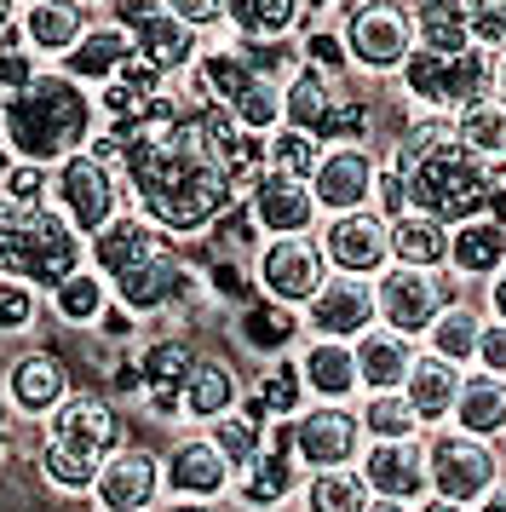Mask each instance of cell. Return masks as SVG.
Segmentation results:
<instances>
[{
	"label": "cell",
	"mask_w": 506,
	"mask_h": 512,
	"mask_svg": "<svg viewBox=\"0 0 506 512\" xmlns=\"http://www.w3.org/2000/svg\"><path fill=\"white\" fill-rule=\"evenodd\" d=\"M92 133H98V98L58 64H46L23 93L0 98V144L12 162L58 167L64 156L87 150Z\"/></svg>",
	"instance_id": "cell-1"
},
{
	"label": "cell",
	"mask_w": 506,
	"mask_h": 512,
	"mask_svg": "<svg viewBox=\"0 0 506 512\" xmlns=\"http://www.w3.org/2000/svg\"><path fill=\"white\" fill-rule=\"evenodd\" d=\"M121 409L104 392H69L41 420V478L58 495H92L98 466L121 449Z\"/></svg>",
	"instance_id": "cell-2"
},
{
	"label": "cell",
	"mask_w": 506,
	"mask_h": 512,
	"mask_svg": "<svg viewBox=\"0 0 506 512\" xmlns=\"http://www.w3.org/2000/svg\"><path fill=\"white\" fill-rule=\"evenodd\" d=\"M397 173L409 179V208L432 213L437 225H449V231L466 225V219H478V213H495V202L506 190V167L472 156L466 144H455V133L437 139L432 150H420Z\"/></svg>",
	"instance_id": "cell-3"
},
{
	"label": "cell",
	"mask_w": 506,
	"mask_h": 512,
	"mask_svg": "<svg viewBox=\"0 0 506 512\" xmlns=\"http://www.w3.org/2000/svg\"><path fill=\"white\" fill-rule=\"evenodd\" d=\"M397 87H403V98H409L420 116H455L472 98L495 93V58L478 47L455 52V58L414 47L403 58V70H397Z\"/></svg>",
	"instance_id": "cell-4"
},
{
	"label": "cell",
	"mask_w": 506,
	"mask_h": 512,
	"mask_svg": "<svg viewBox=\"0 0 506 512\" xmlns=\"http://www.w3.org/2000/svg\"><path fill=\"white\" fill-rule=\"evenodd\" d=\"M420 461H426V484L443 501H460V507H478L489 489L506 478V455L501 443L472 438L460 426H432L426 443H420Z\"/></svg>",
	"instance_id": "cell-5"
},
{
	"label": "cell",
	"mask_w": 506,
	"mask_h": 512,
	"mask_svg": "<svg viewBox=\"0 0 506 512\" xmlns=\"http://www.w3.org/2000/svg\"><path fill=\"white\" fill-rule=\"evenodd\" d=\"M334 29L345 41V58L357 75H397L403 58L414 52V24L409 0H345L334 12Z\"/></svg>",
	"instance_id": "cell-6"
},
{
	"label": "cell",
	"mask_w": 506,
	"mask_h": 512,
	"mask_svg": "<svg viewBox=\"0 0 506 512\" xmlns=\"http://www.w3.org/2000/svg\"><path fill=\"white\" fill-rule=\"evenodd\" d=\"M75 271H87V236L52 208H23L18 213V254H12V277H23L29 288L52 294L58 282H69Z\"/></svg>",
	"instance_id": "cell-7"
},
{
	"label": "cell",
	"mask_w": 506,
	"mask_h": 512,
	"mask_svg": "<svg viewBox=\"0 0 506 512\" xmlns=\"http://www.w3.org/2000/svg\"><path fill=\"white\" fill-rule=\"evenodd\" d=\"M46 202L64 213L81 236H98L115 213L127 208V190H121V173H115L104 156L75 150V156H64V162L52 167V179H46Z\"/></svg>",
	"instance_id": "cell-8"
},
{
	"label": "cell",
	"mask_w": 506,
	"mask_h": 512,
	"mask_svg": "<svg viewBox=\"0 0 506 512\" xmlns=\"http://www.w3.org/2000/svg\"><path fill=\"white\" fill-rule=\"evenodd\" d=\"M110 12L115 29H127V41L144 64H156L161 75H173L179 81L190 64H196V52L207 47V35H196L190 24H179L161 0H110L104 6Z\"/></svg>",
	"instance_id": "cell-9"
},
{
	"label": "cell",
	"mask_w": 506,
	"mask_h": 512,
	"mask_svg": "<svg viewBox=\"0 0 506 512\" xmlns=\"http://www.w3.org/2000/svg\"><path fill=\"white\" fill-rule=\"evenodd\" d=\"M455 300V288L443 271H414V265H386L374 277V305H380V328L403 334V340H426L437 311Z\"/></svg>",
	"instance_id": "cell-10"
},
{
	"label": "cell",
	"mask_w": 506,
	"mask_h": 512,
	"mask_svg": "<svg viewBox=\"0 0 506 512\" xmlns=\"http://www.w3.org/2000/svg\"><path fill=\"white\" fill-rule=\"evenodd\" d=\"M253 277L265 288V300L305 311L311 294L328 282L322 242L317 236H265V242H259V259H253Z\"/></svg>",
	"instance_id": "cell-11"
},
{
	"label": "cell",
	"mask_w": 506,
	"mask_h": 512,
	"mask_svg": "<svg viewBox=\"0 0 506 512\" xmlns=\"http://www.w3.org/2000/svg\"><path fill=\"white\" fill-rule=\"evenodd\" d=\"M288 438H294V461L322 472V466H357L363 455V420L351 403H311L288 420Z\"/></svg>",
	"instance_id": "cell-12"
},
{
	"label": "cell",
	"mask_w": 506,
	"mask_h": 512,
	"mask_svg": "<svg viewBox=\"0 0 506 512\" xmlns=\"http://www.w3.org/2000/svg\"><path fill=\"white\" fill-rule=\"evenodd\" d=\"M322 259L334 277H380L391 265V225L380 219L374 208H357V213H328L322 225Z\"/></svg>",
	"instance_id": "cell-13"
},
{
	"label": "cell",
	"mask_w": 506,
	"mask_h": 512,
	"mask_svg": "<svg viewBox=\"0 0 506 512\" xmlns=\"http://www.w3.org/2000/svg\"><path fill=\"white\" fill-rule=\"evenodd\" d=\"M299 323H305V334L311 340H363L368 328L380 323V305H374V282L368 277H334L328 271V282H322L317 294H311V305L299 311Z\"/></svg>",
	"instance_id": "cell-14"
},
{
	"label": "cell",
	"mask_w": 506,
	"mask_h": 512,
	"mask_svg": "<svg viewBox=\"0 0 506 512\" xmlns=\"http://www.w3.org/2000/svg\"><path fill=\"white\" fill-rule=\"evenodd\" d=\"M167 254H173V236L156 231L138 208H121L98 236H87V265L104 282L127 277V271H138V265H156V259H167Z\"/></svg>",
	"instance_id": "cell-15"
},
{
	"label": "cell",
	"mask_w": 506,
	"mask_h": 512,
	"mask_svg": "<svg viewBox=\"0 0 506 512\" xmlns=\"http://www.w3.org/2000/svg\"><path fill=\"white\" fill-rule=\"evenodd\" d=\"M374 179H380L374 144H328L311 173V196L322 213H357L374 208Z\"/></svg>",
	"instance_id": "cell-16"
},
{
	"label": "cell",
	"mask_w": 506,
	"mask_h": 512,
	"mask_svg": "<svg viewBox=\"0 0 506 512\" xmlns=\"http://www.w3.org/2000/svg\"><path fill=\"white\" fill-rule=\"evenodd\" d=\"M236 507L248 512H271L282 501H294L299 495V461H294V438H288V420H276L271 432H265V449L253 455L248 472H236Z\"/></svg>",
	"instance_id": "cell-17"
},
{
	"label": "cell",
	"mask_w": 506,
	"mask_h": 512,
	"mask_svg": "<svg viewBox=\"0 0 506 512\" xmlns=\"http://www.w3.org/2000/svg\"><path fill=\"white\" fill-rule=\"evenodd\" d=\"M161 495V455L144 443H121L110 461L98 466L92 501L98 512H150Z\"/></svg>",
	"instance_id": "cell-18"
},
{
	"label": "cell",
	"mask_w": 506,
	"mask_h": 512,
	"mask_svg": "<svg viewBox=\"0 0 506 512\" xmlns=\"http://www.w3.org/2000/svg\"><path fill=\"white\" fill-rule=\"evenodd\" d=\"M230 484H236V472L230 461L213 449V438H179L167 449V461H161V489L173 495V501H225Z\"/></svg>",
	"instance_id": "cell-19"
},
{
	"label": "cell",
	"mask_w": 506,
	"mask_h": 512,
	"mask_svg": "<svg viewBox=\"0 0 506 512\" xmlns=\"http://www.w3.org/2000/svg\"><path fill=\"white\" fill-rule=\"evenodd\" d=\"M242 202H248L253 225L265 236H311V225H317V213H322L305 179H288V173H271V167L253 179V190Z\"/></svg>",
	"instance_id": "cell-20"
},
{
	"label": "cell",
	"mask_w": 506,
	"mask_h": 512,
	"mask_svg": "<svg viewBox=\"0 0 506 512\" xmlns=\"http://www.w3.org/2000/svg\"><path fill=\"white\" fill-rule=\"evenodd\" d=\"M196 369V346L167 334V340H150L138 351V386H144V403L156 420H173L184 415V380Z\"/></svg>",
	"instance_id": "cell-21"
},
{
	"label": "cell",
	"mask_w": 506,
	"mask_h": 512,
	"mask_svg": "<svg viewBox=\"0 0 506 512\" xmlns=\"http://www.w3.org/2000/svg\"><path fill=\"white\" fill-rule=\"evenodd\" d=\"M357 472H363L368 495H386V501H409V507H420V501L432 495V484H426V461H420V443H363Z\"/></svg>",
	"instance_id": "cell-22"
},
{
	"label": "cell",
	"mask_w": 506,
	"mask_h": 512,
	"mask_svg": "<svg viewBox=\"0 0 506 512\" xmlns=\"http://www.w3.org/2000/svg\"><path fill=\"white\" fill-rule=\"evenodd\" d=\"M64 397H69V369L52 351H23V357L6 363V403L23 420H46Z\"/></svg>",
	"instance_id": "cell-23"
},
{
	"label": "cell",
	"mask_w": 506,
	"mask_h": 512,
	"mask_svg": "<svg viewBox=\"0 0 506 512\" xmlns=\"http://www.w3.org/2000/svg\"><path fill=\"white\" fill-rule=\"evenodd\" d=\"M92 18H98V12H92L87 0H35V6H23L18 29H23V41H29V52H35V58L64 64L69 47H75V41L92 29Z\"/></svg>",
	"instance_id": "cell-24"
},
{
	"label": "cell",
	"mask_w": 506,
	"mask_h": 512,
	"mask_svg": "<svg viewBox=\"0 0 506 512\" xmlns=\"http://www.w3.org/2000/svg\"><path fill=\"white\" fill-rule=\"evenodd\" d=\"M294 363L317 403H351L357 397V357L345 340H311L305 334V346H294Z\"/></svg>",
	"instance_id": "cell-25"
},
{
	"label": "cell",
	"mask_w": 506,
	"mask_h": 512,
	"mask_svg": "<svg viewBox=\"0 0 506 512\" xmlns=\"http://www.w3.org/2000/svg\"><path fill=\"white\" fill-rule=\"evenodd\" d=\"M506 265V219L495 213H478L449 231V277H466V282H489L495 271Z\"/></svg>",
	"instance_id": "cell-26"
},
{
	"label": "cell",
	"mask_w": 506,
	"mask_h": 512,
	"mask_svg": "<svg viewBox=\"0 0 506 512\" xmlns=\"http://www.w3.org/2000/svg\"><path fill=\"white\" fill-rule=\"evenodd\" d=\"M351 357H357V386L363 392H403V380H409L420 351H414V340L374 323L363 340H351Z\"/></svg>",
	"instance_id": "cell-27"
},
{
	"label": "cell",
	"mask_w": 506,
	"mask_h": 512,
	"mask_svg": "<svg viewBox=\"0 0 506 512\" xmlns=\"http://www.w3.org/2000/svg\"><path fill=\"white\" fill-rule=\"evenodd\" d=\"M127 58H133L127 29H115L110 18H92V29L75 41V47H69V58L58 64V70H64L69 81H81V87H92V93H98V87H104V81H110Z\"/></svg>",
	"instance_id": "cell-28"
},
{
	"label": "cell",
	"mask_w": 506,
	"mask_h": 512,
	"mask_svg": "<svg viewBox=\"0 0 506 512\" xmlns=\"http://www.w3.org/2000/svg\"><path fill=\"white\" fill-rule=\"evenodd\" d=\"M460 432H472V438H489L501 443L506 438V380L501 374H460V397L455 409H449Z\"/></svg>",
	"instance_id": "cell-29"
},
{
	"label": "cell",
	"mask_w": 506,
	"mask_h": 512,
	"mask_svg": "<svg viewBox=\"0 0 506 512\" xmlns=\"http://www.w3.org/2000/svg\"><path fill=\"white\" fill-rule=\"evenodd\" d=\"M403 397H409V409L420 415V426L432 432L437 420H449V409H455L460 369H455V363H443L437 351H420V357H414V369H409V380H403Z\"/></svg>",
	"instance_id": "cell-30"
},
{
	"label": "cell",
	"mask_w": 506,
	"mask_h": 512,
	"mask_svg": "<svg viewBox=\"0 0 506 512\" xmlns=\"http://www.w3.org/2000/svg\"><path fill=\"white\" fill-rule=\"evenodd\" d=\"M242 403V374L230 369L225 357H196V369L184 380V420L213 426L219 415H230Z\"/></svg>",
	"instance_id": "cell-31"
},
{
	"label": "cell",
	"mask_w": 506,
	"mask_h": 512,
	"mask_svg": "<svg viewBox=\"0 0 506 512\" xmlns=\"http://www.w3.org/2000/svg\"><path fill=\"white\" fill-rule=\"evenodd\" d=\"M391 225V265H414V271H443L449 265V225H437L432 213H397Z\"/></svg>",
	"instance_id": "cell-32"
},
{
	"label": "cell",
	"mask_w": 506,
	"mask_h": 512,
	"mask_svg": "<svg viewBox=\"0 0 506 512\" xmlns=\"http://www.w3.org/2000/svg\"><path fill=\"white\" fill-rule=\"evenodd\" d=\"M455 144H466L472 156H483V162L506 167V98L501 93H483L472 98L466 110H455Z\"/></svg>",
	"instance_id": "cell-33"
},
{
	"label": "cell",
	"mask_w": 506,
	"mask_h": 512,
	"mask_svg": "<svg viewBox=\"0 0 506 512\" xmlns=\"http://www.w3.org/2000/svg\"><path fill=\"white\" fill-rule=\"evenodd\" d=\"M299 334H305V323H299L294 305H276V300H253L248 311H242V346L259 351V357H294Z\"/></svg>",
	"instance_id": "cell-34"
},
{
	"label": "cell",
	"mask_w": 506,
	"mask_h": 512,
	"mask_svg": "<svg viewBox=\"0 0 506 512\" xmlns=\"http://www.w3.org/2000/svg\"><path fill=\"white\" fill-rule=\"evenodd\" d=\"M110 288H115V305H121V311L144 317V311H161V305L179 300L184 271H179V259L167 254V259H156V265H138V271H127V277H115Z\"/></svg>",
	"instance_id": "cell-35"
},
{
	"label": "cell",
	"mask_w": 506,
	"mask_h": 512,
	"mask_svg": "<svg viewBox=\"0 0 506 512\" xmlns=\"http://www.w3.org/2000/svg\"><path fill=\"white\" fill-rule=\"evenodd\" d=\"M225 24L236 41H288L305 12L299 0H225Z\"/></svg>",
	"instance_id": "cell-36"
},
{
	"label": "cell",
	"mask_w": 506,
	"mask_h": 512,
	"mask_svg": "<svg viewBox=\"0 0 506 512\" xmlns=\"http://www.w3.org/2000/svg\"><path fill=\"white\" fill-rule=\"evenodd\" d=\"M478 334H483V311L478 305L449 300L443 311H437V323L426 328V351H437L443 363L466 369V363H478Z\"/></svg>",
	"instance_id": "cell-37"
},
{
	"label": "cell",
	"mask_w": 506,
	"mask_h": 512,
	"mask_svg": "<svg viewBox=\"0 0 506 512\" xmlns=\"http://www.w3.org/2000/svg\"><path fill=\"white\" fill-rule=\"evenodd\" d=\"M409 24H414V47H426V52L455 58V52L472 47L460 0H409Z\"/></svg>",
	"instance_id": "cell-38"
},
{
	"label": "cell",
	"mask_w": 506,
	"mask_h": 512,
	"mask_svg": "<svg viewBox=\"0 0 506 512\" xmlns=\"http://www.w3.org/2000/svg\"><path fill=\"white\" fill-rule=\"evenodd\" d=\"M46 311H52L64 328H87V323H98V317L110 311V282L87 265V271H75L69 282H58V288L46 294Z\"/></svg>",
	"instance_id": "cell-39"
},
{
	"label": "cell",
	"mask_w": 506,
	"mask_h": 512,
	"mask_svg": "<svg viewBox=\"0 0 506 512\" xmlns=\"http://www.w3.org/2000/svg\"><path fill=\"white\" fill-rule=\"evenodd\" d=\"M357 420H363V438L368 443H414L420 432H426L403 392H368L363 409H357Z\"/></svg>",
	"instance_id": "cell-40"
},
{
	"label": "cell",
	"mask_w": 506,
	"mask_h": 512,
	"mask_svg": "<svg viewBox=\"0 0 506 512\" xmlns=\"http://www.w3.org/2000/svg\"><path fill=\"white\" fill-rule=\"evenodd\" d=\"M368 484L357 466H322L305 478V512H368Z\"/></svg>",
	"instance_id": "cell-41"
},
{
	"label": "cell",
	"mask_w": 506,
	"mask_h": 512,
	"mask_svg": "<svg viewBox=\"0 0 506 512\" xmlns=\"http://www.w3.org/2000/svg\"><path fill=\"white\" fill-rule=\"evenodd\" d=\"M253 397L265 403V415H271V420H294L299 409H305V380H299L294 357H276L271 369L253 380Z\"/></svg>",
	"instance_id": "cell-42"
},
{
	"label": "cell",
	"mask_w": 506,
	"mask_h": 512,
	"mask_svg": "<svg viewBox=\"0 0 506 512\" xmlns=\"http://www.w3.org/2000/svg\"><path fill=\"white\" fill-rule=\"evenodd\" d=\"M317 162H322V144L311 133H299V127H276L271 139H265V167L271 173H288V179H305L311 185Z\"/></svg>",
	"instance_id": "cell-43"
},
{
	"label": "cell",
	"mask_w": 506,
	"mask_h": 512,
	"mask_svg": "<svg viewBox=\"0 0 506 512\" xmlns=\"http://www.w3.org/2000/svg\"><path fill=\"white\" fill-rule=\"evenodd\" d=\"M265 432H271V426H253V420H242L236 409H230V415H219L213 426H207V438H213V449H219V455L230 461V472H248L253 455L265 449Z\"/></svg>",
	"instance_id": "cell-44"
},
{
	"label": "cell",
	"mask_w": 506,
	"mask_h": 512,
	"mask_svg": "<svg viewBox=\"0 0 506 512\" xmlns=\"http://www.w3.org/2000/svg\"><path fill=\"white\" fill-rule=\"evenodd\" d=\"M46 64L29 52V41H23V29L12 24V29H0V98L6 93H23L35 75H41Z\"/></svg>",
	"instance_id": "cell-45"
},
{
	"label": "cell",
	"mask_w": 506,
	"mask_h": 512,
	"mask_svg": "<svg viewBox=\"0 0 506 512\" xmlns=\"http://www.w3.org/2000/svg\"><path fill=\"white\" fill-rule=\"evenodd\" d=\"M41 288H29L23 277H0V334H23V328H35L41 317Z\"/></svg>",
	"instance_id": "cell-46"
},
{
	"label": "cell",
	"mask_w": 506,
	"mask_h": 512,
	"mask_svg": "<svg viewBox=\"0 0 506 512\" xmlns=\"http://www.w3.org/2000/svg\"><path fill=\"white\" fill-rule=\"evenodd\" d=\"M46 179H52V167H35V162H6L0 173V196L12 202V208H46Z\"/></svg>",
	"instance_id": "cell-47"
},
{
	"label": "cell",
	"mask_w": 506,
	"mask_h": 512,
	"mask_svg": "<svg viewBox=\"0 0 506 512\" xmlns=\"http://www.w3.org/2000/svg\"><path fill=\"white\" fill-rule=\"evenodd\" d=\"M179 24H190L196 35H219V29H230L225 24V0H161Z\"/></svg>",
	"instance_id": "cell-48"
},
{
	"label": "cell",
	"mask_w": 506,
	"mask_h": 512,
	"mask_svg": "<svg viewBox=\"0 0 506 512\" xmlns=\"http://www.w3.org/2000/svg\"><path fill=\"white\" fill-rule=\"evenodd\" d=\"M478 369H483V374H501V380H506V323H501V317H483Z\"/></svg>",
	"instance_id": "cell-49"
},
{
	"label": "cell",
	"mask_w": 506,
	"mask_h": 512,
	"mask_svg": "<svg viewBox=\"0 0 506 512\" xmlns=\"http://www.w3.org/2000/svg\"><path fill=\"white\" fill-rule=\"evenodd\" d=\"M12 254H18V208L0 196V277H12Z\"/></svg>",
	"instance_id": "cell-50"
},
{
	"label": "cell",
	"mask_w": 506,
	"mask_h": 512,
	"mask_svg": "<svg viewBox=\"0 0 506 512\" xmlns=\"http://www.w3.org/2000/svg\"><path fill=\"white\" fill-rule=\"evenodd\" d=\"M489 317H501L506 323V265L489 277Z\"/></svg>",
	"instance_id": "cell-51"
},
{
	"label": "cell",
	"mask_w": 506,
	"mask_h": 512,
	"mask_svg": "<svg viewBox=\"0 0 506 512\" xmlns=\"http://www.w3.org/2000/svg\"><path fill=\"white\" fill-rule=\"evenodd\" d=\"M340 6H345V0H299V12H305V24H311V18H334Z\"/></svg>",
	"instance_id": "cell-52"
},
{
	"label": "cell",
	"mask_w": 506,
	"mask_h": 512,
	"mask_svg": "<svg viewBox=\"0 0 506 512\" xmlns=\"http://www.w3.org/2000/svg\"><path fill=\"white\" fill-rule=\"evenodd\" d=\"M472 512H506V478H501L495 489H489V495H483V501H478Z\"/></svg>",
	"instance_id": "cell-53"
},
{
	"label": "cell",
	"mask_w": 506,
	"mask_h": 512,
	"mask_svg": "<svg viewBox=\"0 0 506 512\" xmlns=\"http://www.w3.org/2000/svg\"><path fill=\"white\" fill-rule=\"evenodd\" d=\"M414 512H472V507H460V501H443V495H426V501H420Z\"/></svg>",
	"instance_id": "cell-54"
},
{
	"label": "cell",
	"mask_w": 506,
	"mask_h": 512,
	"mask_svg": "<svg viewBox=\"0 0 506 512\" xmlns=\"http://www.w3.org/2000/svg\"><path fill=\"white\" fill-rule=\"evenodd\" d=\"M6 443H12V403L0 392V455H6Z\"/></svg>",
	"instance_id": "cell-55"
},
{
	"label": "cell",
	"mask_w": 506,
	"mask_h": 512,
	"mask_svg": "<svg viewBox=\"0 0 506 512\" xmlns=\"http://www.w3.org/2000/svg\"><path fill=\"white\" fill-rule=\"evenodd\" d=\"M161 512H219V501H167Z\"/></svg>",
	"instance_id": "cell-56"
},
{
	"label": "cell",
	"mask_w": 506,
	"mask_h": 512,
	"mask_svg": "<svg viewBox=\"0 0 506 512\" xmlns=\"http://www.w3.org/2000/svg\"><path fill=\"white\" fill-rule=\"evenodd\" d=\"M368 512H414L409 501H386V495H374V501H368Z\"/></svg>",
	"instance_id": "cell-57"
},
{
	"label": "cell",
	"mask_w": 506,
	"mask_h": 512,
	"mask_svg": "<svg viewBox=\"0 0 506 512\" xmlns=\"http://www.w3.org/2000/svg\"><path fill=\"white\" fill-rule=\"evenodd\" d=\"M18 24V0H0V29H12Z\"/></svg>",
	"instance_id": "cell-58"
},
{
	"label": "cell",
	"mask_w": 506,
	"mask_h": 512,
	"mask_svg": "<svg viewBox=\"0 0 506 512\" xmlns=\"http://www.w3.org/2000/svg\"><path fill=\"white\" fill-rule=\"evenodd\" d=\"M495 93L506 98V52H501V58H495Z\"/></svg>",
	"instance_id": "cell-59"
},
{
	"label": "cell",
	"mask_w": 506,
	"mask_h": 512,
	"mask_svg": "<svg viewBox=\"0 0 506 512\" xmlns=\"http://www.w3.org/2000/svg\"><path fill=\"white\" fill-rule=\"evenodd\" d=\"M87 6H92V12H98V6H110V0H87Z\"/></svg>",
	"instance_id": "cell-60"
},
{
	"label": "cell",
	"mask_w": 506,
	"mask_h": 512,
	"mask_svg": "<svg viewBox=\"0 0 506 512\" xmlns=\"http://www.w3.org/2000/svg\"><path fill=\"white\" fill-rule=\"evenodd\" d=\"M18 6H35V0H18Z\"/></svg>",
	"instance_id": "cell-61"
}]
</instances>
